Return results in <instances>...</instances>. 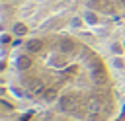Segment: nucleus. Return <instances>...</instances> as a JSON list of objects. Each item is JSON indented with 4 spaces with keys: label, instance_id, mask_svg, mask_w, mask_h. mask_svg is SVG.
Returning <instances> with one entry per match:
<instances>
[{
    "label": "nucleus",
    "instance_id": "39448f33",
    "mask_svg": "<svg viewBox=\"0 0 125 121\" xmlns=\"http://www.w3.org/2000/svg\"><path fill=\"white\" fill-rule=\"evenodd\" d=\"M4 121H74L64 115H57L51 111L35 109V107H18L14 105V113H4Z\"/></svg>",
    "mask_w": 125,
    "mask_h": 121
},
{
    "label": "nucleus",
    "instance_id": "f03ea898",
    "mask_svg": "<svg viewBox=\"0 0 125 121\" xmlns=\"http://www.w3.org/2000/svg\"><path fill=\"white\" fill-rule=\"evenodd\" d=\"M80 8V0H0L2 27L6 37L14 39L37 31L62 29V23Z\"/></svg>",
    "mask_w": 125,
    "mask_h": 121
},
{
    "label": "nucleus",
    "instance_id": "7ed1b4c3",
    "mask_svg": "<svg viewBox=\"0 0 125 121\" xmlns=\"http://www.w3.org/2000/svg\"><path fill=\"white\" fill-rule=\"evenodd\" d=\"M94 41L104 53L117 82V88L125 100V18L107 20Z\"/></svg>",
    "mask_w": 125,
    "mask_h": 121
},
{
    "label": "nucleus",
    "instance_id": "f257e3e1",
    "mask_svg": "<svg viewBox=\"0 0 125 121\" xmlns=\"http://www.w3.org/2000/svg\"><path fill=\"white\" fill-rule=\"evenodd\" d=\"M4 92L21 107H35L74 121H115L123 96L94 37L47 29L6 45Z\"/></svg>",
    "mask_w": 125,
    "mask_h": 121
},
{
    "label": "nucleus",
    "instance_id": "20e7f679",
    "mask_svg": "<svg viewBox=\"0 0 125 121\" xmlns=\"http://www.w3.org/2000/svg\"><path fill=\"white\" fill-rule=\"evenodd\" d=\"M80 4L82 10L105 21L125 18V0H80Z\"/></svg>",
    "mask_w": 125,
    "mask_h": 121
}]
</instances>
